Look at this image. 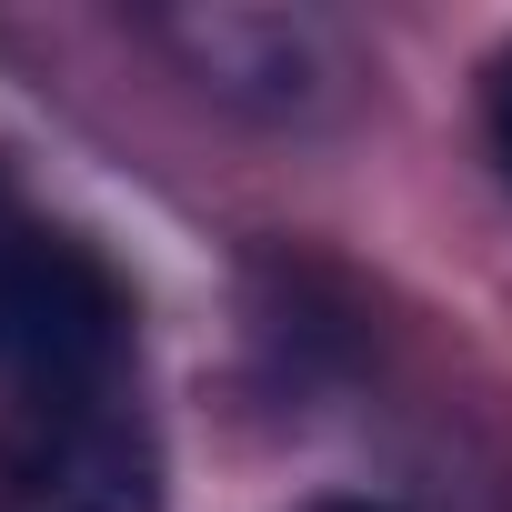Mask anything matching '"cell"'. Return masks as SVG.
<instances>
[{
	"label": "cell",
	"instance_id": "cell-1",
	"mask_svg": "<svg viewBox=\"0 0 512 512\" xmlns=\"http://www.w3.org/2000/svg\"><path fill=\"white\" fill-rule=\"evenodd\" d=\"M131 362V292L71 231H31L0 251V382L11 402H91L121 392Z\"/></svg>",
	"mask_w": 512,
	"mask_h": 512
},
{
	"label": "cell",
	"instance_id": "cell-2",
	"mask_svg": "<svg viewBox=\"0 0 512 512\" xmlns=\"http://www.w3.org/2000/svg\"><path fill=\"white\" fill-rule=\"evenodd\" d=\"M11 482L31 512H161V462L121 392L11 402Z\"/></svg>",
	"mask_w": 512,
	"mask_h": 512
},
{
	"label": "cell",
	"instance_id": "cell-3",
	"mask_svg": "<svg viewBox=\"0 0 512 512\" xmlns=\"http://www.w3.org/2000/svg\"><path fill=\"white\" fill-rule=\"evenodd\" d=\"M492 161L512 171V61L492 71Z\"/></svg>",
	"mask_w": 512,
	"mask_h": 512
},
{
	"label": "cell",
	"instance_id": "cell-4",
	"mask_svg": "<svg viewBox=\"0 0 512 512\" xmlns=\"http://www.w3.org/2000/svg\"><path fill=\"white\" fill-rule=\"evenodd\" d=\"M312 512H392V502H372V492H332V502H312Z\"/></svg>",
	"mask_w": 512,
	"mask_h": 512
},
{
	"label": "cell",
	"instance_id": "cell-5",
	"mask_svg": "<svg viewBox=\"0 0 512 512\" xmlns=\"http://www.w3.org/2000/svg\"><path fill=\"white\" fill-rule=\"evenodd\" d=\"M21 241V211H11V171H0V251Z\"/></svg>",
	"mask_w": 512,
	"mask_h": 512
}]
</instances>
